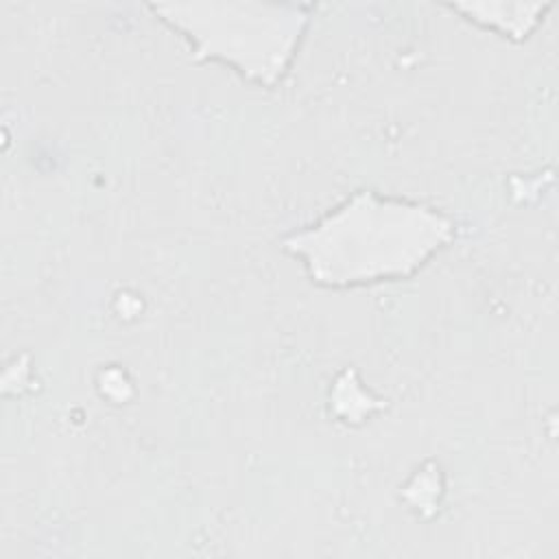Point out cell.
<instances>
[{
  "instance_id": "6da1fadb",
  "label": "cell",
  "mask_w": 559,
  "mask_h": 559,
  "mask_svg": "<svg viewBox=\"0 0 559 559\" xmlns=\"http://www.w3.org/2000/svg\"><path fill=\"white\" fill-rule=\"evenodd\" d=\"M450 238L452 223L443 214L362 190L295 234L286 249L304 260L312 282L354 286L406 277Z\"/></svg>"
},
{
  "instance_id": "7a4b0ae2",
  "label": "cell",
  "mask_w": 559,
  "mask_h": 559,
  "mask_svg": "<svg viewBox=\"0 0 559 559\" xmlns=\"http://www.w3.org/2000/svg\"><path fill=\"white\" fill-rule=\"evenodd\" d=\"M201 7L210 15L199 13L194 4L164 7L173 11L164 20L190 37L197 55L221 59L240 74L273 85L288 66L304 17H280L277 7L271 15H264L269 7H258L251 17L227 15L225 4H221L225 15H216L212 4Z\"/></svg>"
}]
</instances>
